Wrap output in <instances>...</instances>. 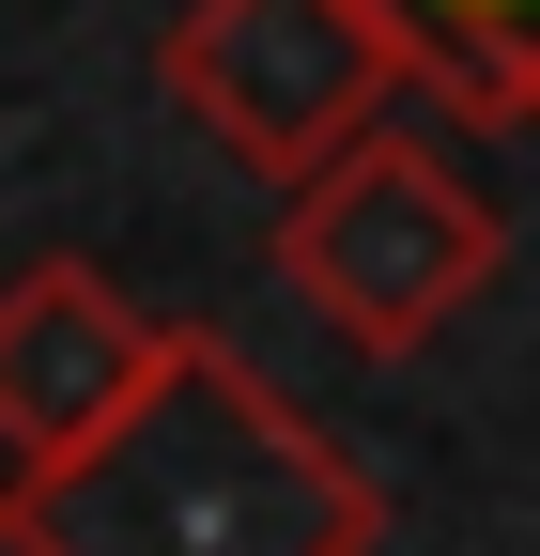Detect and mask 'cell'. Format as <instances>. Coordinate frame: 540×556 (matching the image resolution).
Instances as JSON below:
<instances>
[{
    "mask_svg": "<svg viewBox=\"0 0 540 556\" xmlns=\"http://www.w3.org/2000/svg\"><path fill=\"white\" fill-rule=\"evenodd\" d=\"M371 541L386 479L217 325L170 340L155 402L93 464L16 495V556H371Z\"/></svg>",
    "mask_w": 540,
    "mask_h": 556,
    "instance_id": "1",
    "label": "cell"
},
{
    "mask_svg": "<svg viewBox=\"0 0 540 556\" xmlns=\"http://www.w3.org/2000/svg\"><path fill=\"white\" fill-rule=\"evenodd\" d=\"M494 263H510V217L417 124H371L340 170H309L279 201V278H294V309L340 356H417V340H448L494 294Z\"/></svg>",
    "mask_w": 540,
    "mask_h": 556,
    "instance_id": "2",
    "label": "cell"
},
{
    "mask_svg": "<svg viewBox=\"0 0 540 556\" xmlns=\"http://www.w3.org/2000/svg\"><path fill=\"white\" fill-rule=\"evenodd\" d=\"M155 78L262 186H309V170H340L386 124V93H417V31L386 0H185Z\"/></svg>",
    "mask_w": 540,
    "mask_h": 556,
    "instance_id": "3",
    "label": "cell"
},
{
    "mask_svg": "<svg viewBox=\"0 0 540 556\" xmlns=\"http://www.w3.org/2000/svg\"><path fill=\"white\" fill-rule=\"evenodd\" d=\"M170 309H140L108 263H16L0 278V495H47L62 464H93L170 371Z\"/></svg>",
    "mask_w": 540,
    "mask_h": 556,
    "instance_id": "4",
    "label": "cell"
},
{
    "mask_svg": "<svg viewBox=\"0 0 540 556\" xmlns=\"http://www.w3.org/2000/svg\"><path fill=\"white\" fill-rule=\"evenodd\" d=\"M417 31V93L463 124H540V0H386Z\"/></svg>",
    "mask_w": 540,
    "mask_h": 556,
    "instance_id": "5",
    "label": "cell"
},
{
    "mask_svg": "<svg viewBox=\"0 0 540 556\" xmlns=\"http://www.w3.org/2000/svg\"><path fill=\"white\" fill-rule=\"evenodd\" d=\"M0 556H16V495H0Z\"/></svg>",
    "mask_w": 540,
    "mask_h": 556,
    "instance_id": "6",
    "label": "cell"
}]
</instances>
